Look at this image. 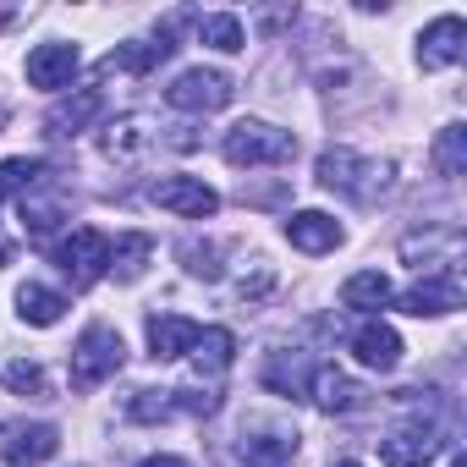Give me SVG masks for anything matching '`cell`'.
I'll return each instance as SVG.
<instances>
[{"label": "cell", "mask_w": 467, "mask_h": 467, "mask_svg": "<svg viewBox=\"0 0 467 467\" xmlns=\"http://www.w3.org/2000/svg\"><path fill=\"white\" fill-rule=\"evenodd\" d=\"M198 330H203V325H192V319H182V314H149V358H160V363L187 358L192 341H198Z\"/></svg>", "instance_id": "cell-19"}, {"label": "cell", "mask_w": 467, "mask_h": 467, "mask_svg": "<svg viewBox=\"0 0 467 467\" xmlns=\"http://www.w3.org/2000/svg\"><path fill=\"white\" fill-rule=\"evenodd\" d=\"M270 286H275V275H270V270H259V275H254V281H243V286H237V297H243V303H248V297H265V292H270Z\"/></svg>", "instance_id": "cell-34"}, {"label": "cell", "mask_w": 467, "mask_h": 467, "mask_svg": "<svg viewBox=\"0 0 467 467\" xmlns=\"http://www.w3.org/2000/svg\"><path fill=\"white\" fill-rule=\"evenodd\" d=\"M314 368H319V363H314L308 352H297V347H292V352H270V358H265V368H259V379H265V390H275V396H292V401H297V396H308Z\"/></svg>", "instance_id": "cell-18"}, {"label": "cell", "mask_w": 467, "mask_h": 467, "mask_svg": "<svg viewBox=\"0 0 467 467\" xmlns=\"http://www.w3.org/2000/svg\"><path fill=\"white\" fill-rule=\"evenodd\" d=\"M171 56H176V39H171V28H165V34H154V39H127V45H116V50L105 56V72H132V78H143V72L165 67Z\"/></svg>", "instance_id": "cell-17"}, {"label": "cell", "mask_w": 467, "mask_h": 467, "mask_svg": "<svg viewBox=\"0 0 467 467\" xmlns=\"http://www.w3.org/2000/svg\"><path fill=\"white\" fill-rule=\"evenodd\" d=\"M171 407H176V412H192V418H209V412H220V396H214L209 385H203V390H198V385H182V390H171Z\"/></svg>", "instance_id": "cell-33"}, {"label": "cell", "mask_w": 467, "mask_h": 467, "mask_svg": "<svg viewBox=\"0 0 467 467\" xmlns=\"http://www.w3.org/2000/svg\"><path fill=\"white\" fill-rule=\"evenodd\" d=\"M149 198H154L160 209L182 214V220H209V214L220 209V192H214L209 182H198V176H160V182L149 187Z\"/></svg>", "instance_id": "cell-11"}, {"label": "cell", "mask_w": 467, "mask_h": 467, "mask_svg": "<svg viewBox=\"0 0 467 467\" xmlns=\"http://www.w3.org/2000/svg\"><path fill=\"white\" fill-rule=\"evenodd\" d=\"M176 259H182V270H187L192 281H220V275H225V265H220V248H214V243L187 237V243H176Z\"/></svg>", "instance_id": "cell-30"}, {"label": "cell", "mask_w": 467, "mask_h": 467, "mask_svg": "<svg viewBox=\"0 0 467 467\" xmlns=\"http://www.w3.org/2000/svg\"><path fill=\"white\" fill-rule=\"evenodd\" d=\"M61 314H67V297H61V292H50V286H39V281H23V286H17V319H23V325L50 330V325H61Z\"/></svg>", "instance_id": "cell-23"}, {"label": "cell", "mask_w": 467, "mask_h": 467, "mask_svg": "<svg viewBox=\"0 0 467 467\" xmlns=\"http://www.w3.org/2000/svg\"><path fill=\"white\" fill-rule=\"evenodd\" d=\"M286 243L297 248V254H336L341 248V225H336V214H325V209H297L292 220H286Z\"/></svg>", "instance_id": "cell-16"}, {"label": "cell", "mask_w": 467, "mask_h": 467, "mask_svg": "<svg viewBox=\"0 0 467 467\" xmlns=\"http://www.w3.org/2000/svg\"><path fill=\"white\" fill-rule=\"evenodd\" d=\"M429 160H434V171H440L445 182H456V176L467 171V127H462V121H451V127H440V138H434V149H429Z\"/></svg>", "instance_id": "cell-28"}, {"label": "cell", "mask_w": 467, "mask_h": 467, "mask_svg": "<svg viewBox=\"0 0 467 467\" xmlns=\"http://www.w3.org/2000/svg\"><path fill=\"white\" fill-rule=\"evenodd\" d=\"M462 56H467V23H462V17H434V23L418 34V67H423V72L456 67Z\"/></svg>", "instance_id": "cell-13"}, {"label": "cell", "mask_w": 467, "mask_h": 467, "mask_svg": "<svg viewBox=\"0 0 467 467\" xmlns=\"http://www.w3.org/2000/svg\"><path fill=\"white\" fill-rule=\"evenodd\" d=\"M390 303H396V286L379 270H358L341 286V308H352V314H374V308H390Z\"/></svg>", "instance_id": "cell-22"}, {"label": "cell", "mask_w": 467, "mask_h": 467, "mask_svg": "<svg viewBox=\"0 0 467 467\" xmlns=\"http://www.w3.org/2000/svg\"><path fill=\"white\" fill-rule=\"evenodd\" d=\"M198 39H203L209 50H220V56H237V50L248 45L243 17H231V12H209V17H198Z\"/></svg>", "instance_id": "cell-29"}, {"label": "cell", "mask_w": 467, "mask_h": 467, "mask_svg": "<svg viewBox=\"0 0 467 467\" xmlns=\"http://www.w3.org/2000/svg\"><path fill=\"white\" fill-rule=\"evenodd\" d=\"M12 17H17V6H0V28H6V23H12Z\"/></svg>", "instance_id": "cell-37"}, {"label": "cell", "mask_w": 467, "mask_h": 467, "mask_svg": "<svg viewBox=\"0 0 467 467\" xmlns=\"http://www.w3.org/2000/svg\"><path fill=\"white\" fill-rule=\"evenodd\" d=\"M138 467H192L187 456H149V462H138Z\"/></svg>", "instance_id": "cell-35"}, {"label": "cell", "mask_w": 467, "mask_h": 467, "mask_svg": "<svg viewBox=\"0 0 467 467\" xmlns=\"http://www.w3.org/2000/svg\"><path fill=\"white\" fill-rule=\"evenodd\" d=\"M99 110H105L99 88H78L72 99H61V105L50 110V121H45V127H50V138H78V132H83Z\"/></svg>", "instance_id": "cell-21"}, {"label": "cell", "mask_w": 467, "mask_h": 467, "mask_svg": "<svg viewBox=\"0 0 467 467\" xmlns=\"http://www.w3.org/2000/svg\"><path fill=\"white\" fill-rule=\"evenodd\" d=\"M231 78L225 72H214V67H192V72H182L171 88H165V99H171V110H187V116H209V110H225L231 105Z\"/></svg>", "instance_id": "cell-7"}, {"label": "cell", "mask_w": 467, "mask_h": 467, "mask_svg": "<svg viewBox=\"0 0 467 467\" xmlns=\"http://www.w3.org/2000/svg\"><path fill=\"white\" fill-rule=\"evenodd\" d=\"M330 467H358V462H330Z\"/></svg>", "instance_id": "cell-39"}, {"label": "cell", "mask_w": 467, "mask_h": 467, "mask_svg": "<svg viewBox=\"0 0 467 467\" xmlns=\"http://www.w3.org/2000/svg\"><path fill=\"white\" fill-rule=\"evenodd\" d=\"M0 379H6V390H17V396H50L45 368H39V363H28V358H12L6 368H0Z\"/></svg>", "instance_id": "cell-32"}, {"label": "cell", "mask_w": 467, "mask_h": 467, "mask_svg": "<svg viewBox=\"0 0 467 467\" xmlns=\"http://www.w3.org/2000/svg\"><path fill=\"white\" fill-rule=\"evenodd\" d=\"M56 451H61L56 423H17V429H6V440H0V456L12 467H45Z\"/></svg>", "instance_id": "cell-14"}, {"label": "cell", "mask_w": 467, "mask_h": 467, "mask_svg": "<svg viewBox=\"0 0 467 467\" xmlns=\"http://www.w3.org/2000/svg\"><path fill=\"white\" fill-rule=\"evenodd\" d=\"M445 445L451 440H445V429L434 418H412V423H396L379 440V456H385V467H429Z\"/></svg>", "instance_id": "cell-6"}, {"label": "cell", "mask_w": 467, "mask_h": 467, "mask_svg": "<svg viewBox=\"0 0 467 467\" xmlns=\"http://www.w3.org/2000/svg\"><path fill=\"white\" fill-rule=\"evenodd\" d=\"M50 176V160L39 154H17V160H0V198H23L28 187H39Z\"/></svg>", "instance_id": "cell-27"}, {"label": "cell", "mask_w": 467, "mask_h": 467, "mask_svg": "<svg viewBox=\"0 0 467 467\" xmlns=\"http://www.w3.org/2000/svg\"><path fill=\"white\" fill-rule=\"evenodd\" d=\"M308 401H314L319 412H330V418H347V412H363V407H368V390H363L352 374L319 363L314 379H308Z\"/></svg>", "instance_id": "cell-12"}, {"label": "cell", "mask_w": 467, "mask_h": 467, "mask_svg": "<svg viewBox=\"0 0 467 467\" xmlns=\"http://www.w3.org/2000/svg\"><path fill=\"white\" fill-rule=\"evenodd\" d=\"M78 67H83L78 45L50 39V45H39V50L28 56V83H34V88H45V94H56V88H67V83L78 78Z\"/></svg>", "instance_id": "cell-15"}, {"label": "cell", "mask_w": 467, "mask_h": 467, "mask_svg": "<svg viewBox=\"0 0 467 467\" xmlns=\"http://www.w3.org/2000/svg\"><path fill=\"white\" fill-rule=\"evenodd\" d=\"M237 456H243V467H292L297 462V429L275 423V418H243Z\"/></svg>", "instance_id": "cell-5"}, {"label": "cell", "mask_w": 467, "mask_h": 467, "mask_svg": "<svg viewBox=\"0 0 467 467\" xmlns=\"http://www.w3.org/2000/svg\"><path fill=\"white\" fill-rule=\"evenodd\" d=\"M17 214H23V231H28V237H50L61 220H72V187L50 171L39 187H28V192L17 198Z\"/></svg>", "instance_id": "cell-8"}, {"label": "cell", "mask_w": 467, "mask_h": 467, "mask_svg": "<svg viewBox=\"0 0 467 467\" xmlns=\"http://www.w3.org/2000/svg\"><path fill=\"white\" fill-rule=\"evenodd\" d=\"M6 259H12V243H6V237H0V265H6Z\"/></svg>", "instance_id": "cell-38"}, {"label": "cell", "mask_w": 467, "mask_h": 467, "mask_svg": "<svg viewBox=\"0 0 467 467\" xmlns=\"http://www.w3.org/2000/svg\"><path fill=\"white\" fill-rule=\"evenodd\" d=\"M6 121H12V105H6V99H0V132H6Z\"/></svg>", "instance_id": "cell-36"}, {"label": "cell", "mask_w": 467, "mask_h": 467, "mask_svg": "<svg viewBox=\"0 0 467 467\" xmlns=\"http://www.w3.org/2000/svg\"><path fill=\"white\" fill-rule=\"evenodd\" d=\"M352 358L363 363V368H396L401 363V336L390 330V325H379V319H363L358 330H352Z\"/></svg>", "instance_id": "cell-20"}, {"label": "cell", "mask_w": 467, "mask_h": 467, "mask_svg": "<svg viewBox=\"0 0 467 467\" xmlns=\"http://www.w3.org/2000/svg\"><path fill=\"white\" fill-rule=\"evenodd\" d=\"M220 154H225V165H237V171H254V165H292V160H297V132L248 116V121H237V127L225 132Z\"/></svg>", "instance_id": "cell-2"}, {"label": "cell", "mask_w": 467, "mask_h": 467, "mask_svg": "<svg viewBox=\"0 0 467 467\" xmlns=\"http://www.w3.org/2000/svg\"><path fill=\"white\" fill-rule=\"evenodd\" d=\"M440 254V265L445 270H456V259H462V231H429V237H418V231H412V237H401V259L407 265H418V259H434Z\"/></svg>", "instance_id": "cell-26"}, {"label": "cell", "mask_w": 467, "mask_h": 467, "mask_svg": "<svg viewBox=\"0 0 467 467\" xmlns=\"http://www.w3.org/2000/svg\"><path fill=\"white\" fill-rule=\"evenodd\" d=\"M314 171H319V187H330V192H341L352 203H379L396 187V165L390 160H368V154H358L347 143L325 149Z\"/></svg>", "instance_id": "cell-1"}, {"label": "cell", "mask_w": 467, "mask_h": 467, "mask_svg": "<svg viewBox=\"0 0 467 467\" xmlns=\"http://www.w3.org/2000/svg\"><path fill=\"white\" fill-rule=\"evenodd\" d=\"M160 132H165V127H160L154 116H143V110H127V116H116V121L99 132V149H105L116 165H138V160H143V154L160 143Z\"/></svg>", "instance_id": "cell-9"}, {"label": "cell", "mask_w": 467, "mask_h": 467, "mask_svg": "<svg viewBox=\"0 0 467 467\" xmlns=\"http://www.w3.org/2000/svg\"><path fill=\"white\" fill-rule=\"evenodd\" d=\"M121 363H127L121 336H116L110 325H88V330L78 336V347H72V385H78V390H99L105 379L121 374Z\"/></svg>", "instance_id": "cell-3"}, {"label": "cell", "mask_w": 467, "mask_h": 467, "mask_svg": "<svg viewBox=\"0 0 467 467\" xmlns=\"http://www.w3.org/2000/svg\"><path fill=\"white\" fill-rule=\"evenodd\" d=\"M121 412H127L132 423H165L176 407H171V390H132V396L121 401Z\"/></svg>", "instance_id": "cell-31"}, {"label": "cell", "mask_w": 467, "mask_h": 467, "mask_svg": "<svg viewBox=\"0 0 467 467\" xmlns=\"http://www.w3.org/2000/svg\"><path fill=\"white\" fill-rule=\"evenodd\" d=\"M154 259V237H143V231H121V237L110 243V275L116 281H138Z\"/></svg>", "instance_id": "cell-24"}, {"label": "cell", "mask_w": 467, "mask_h": 467, "mask_svg": "<svg viewBox=\"0 0 467 467\" xmlns=\"http://www.w3.org/2000/svg\"><path fill=\"white\" fill-rule=\"evenodd\" d=\"M396 308L412 314V319L456 314V308H462V275H456V270H434V275H423L418 286H407V292L396 297Z\"/></svg>", "instance_id": "cell-10"}, {"label": "cell", "mask_w": 467, "mask_h": 467, "mask_svg": "<svg viewBox=\"0 0 467 467\" xmlns=\"http://www.w3.org/2000/svg\"><path fill=\"white\" fill-rule=\"evenodd\" d=\"M56 270L72 281V292H88L94 281L110 275V237L94 225H78L67 243H56Z\"/></svg>", "instance_id": "cell-4"}, {"label": "cell", "mask_w": 467, "mask_h": 467, "mask_svg": "<svg viewBox=\"0 0 467 467\" xmlns=\"http://www.w3.org/2000/svg\"><path fill=\"white\" fill-rule=\"evenodd\" d=\"M231 358H237V336H231L225 325L198 330V341H192V368H198V374H225Z\"/></svg>", "instance_id": "cell-25"}]
</instances>
